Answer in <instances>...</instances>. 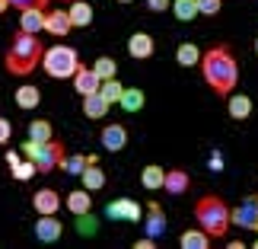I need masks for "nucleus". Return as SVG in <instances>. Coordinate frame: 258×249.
<instances>
[{"instance_id": "nucleus-1", "label": "nucleus", "mask_w": 258, "mask_h": 249, "mask_svg": "<svg viewBox=\"0 0 258 249\" xmlns=\"http://www.w3.org/2000/svg\"><path fill=\"white\" fill-rule=\"evenodd\" d=\"M198 64H201L204 83L217 96H230L236 89V83H239V61H236L230 45H214L207 52H201V61Z\"/></svg>"}, {"instance_id": "nucleus-2", "label": "nucleus", "mask_w": 258, "mask_h": 249, "mask_svg": "<svg viewBox=\"0 0 258 249\" xmlns=\"http://www.w3.org/2000/svg\"><path fill=\"white\" fill-rule=\"evenodd\" d=\"M42 55H45L42 38L19 29V32L13 35V42H10V48H7L4 64H7V71L13 77H29L38 64H42Z\"/></svg>"}, {"instance_id": "nucleus-3", "label": "nucleus", "mask_w": 258, "mask_h": 249, "mask_svg": "<svg viewBox=\"0 0 258 249\" xmlns=\"http://www.w3.org/2000/svg\"><path fill=\"white\" fill-rule=\"evenodd\" d=\"M195 217H198V224H201V230L211 233V240L226 236V230H230V205H226L220 195H201L198 198Z\"/></svg>"}, {"instance_id": "nucleus-4", "label": "nucleus", "mask_w": 258, "mask_h": 249, "mask_svg": "<svg viewBox=\"0 0 258 249\" xmlns=\"http://www.w3.org/2000/svg\"><path fill=\"white\" fill-rule=\"evenodd\" d=\"M80 64H83L80 55H77V48H71V45H51V48H45V55H42L45 74L54 77V80H71Z\"/></svg>"}, {"instance_id": "nucleus-5", "label": "nucleus", "mask_w": 258, "mask_h": 249, "mask_svg": "<svg viewBox=\"0 0 258 249\" xmlns=\"http://www.w3.org/2000/svg\"><path fill=\"white\" fill-rule=\"evenodd\" d=\"M23 157H29V160L35 163L38 173H51V169H61V160L67 157L64 151V144L61 141H45V144H35V141H29L26 137V144H23V151H19Z\"/></svg>"}, {"instance_id": "nucleus-6", "label": "nucleus", "mask_w": 258, "mask_h": 249, "mask_svg": "<svg viewBox=\"0 0 258 249\" xmlns=\"http://www.w3.org/2000/svg\"><path fill=\"white\" fill-rule=\"evenodd\" d=\"M105 217L108 221H141L144 205H137L134 198H115V202L105 205Z\"/></svg>"}, {"instance_id": "nucleus-7", "label": "nucleus", "mask_w": 258, "mask_h": 249, "mask_svg": "<svg viewBox=\"0 0 258 249\" xmlns=\"http://www.w3.org/2000/svg\"><path fill=\"white\" fill-rule=\"evenodd\" d=\"M230 224L258 233V202H255V198H245L239 208H230Z\"/></svg>"}, {"instance_id": "nucleus-8", "label": "nucleus", "mask_w": 258, "mask_h": 249, "mask_svg": "<svg viewBox=\"0 0 258 249\" xmlns=\"http://www.w3.org/2000/svg\"><path fill=\"white\" fill-rule=\"evenodd\" d=\"M144 221H147V236L160 240L166 233V211H163L160 202H147L144 205Z\"/></svg>"}, {"instance_id": "nucleus-9", "label": "nucleus", "mask_w": 258, "mask_h": 249, "mask_svg": "<svg viewBox=\"0 0 258 249\" xmlns=\"http://www.w3.org/2000/svg\"><path fill=\"white\" fill-rule=\"evenodd\" d=\"M99 141H102V151L118 154V151H124V147H127V128H124V125H118V122H112V125H105V128H102Z\"/></svg>"}, {"instance_id": "nucleus-10", "label": "nucleus", "mask_w": 258, "mask_h": 249, "mask_svg": "<svg viewBox=\"0 0 258 249\" xmlns=\"http://www.w3.org/2000/svg\"><path fill=\"white\" fill-rule=\"evenodd\" d=\"M61 233H64V224L57 221V214H38V221H35V236L42 243H57L61 240Z\"/></svg>"}, {"instance_id": "nucleus-11", "label": "nucleus", "mask_w": 258, "mask_h": 249, "mask_svg": "<svg viewBox=\"0 0 258 249\" xmlns=\"http://www.w3.org/2000/svg\"><path fill=\"white\" fill-rule=\"evenodd\" d=\"M153 52H156V42H153L150 32H134L127 38V55L134 61H147V58H153Z\"/></svg>"}, {"instance_id": "nucleus-12", "label": "nucleus", "mask_w": 258, "mask_h": 249, "mask_svg": "<svg viewBox=\"0 0 258 249\" xmlns=\"http://www.w3.org/2000/svg\"><path fill=\"white\" fill-rule=\"evenodd\" d=\"M71 80H74V89L80 96H89V93H96V89L102 86V80L96 77V71H93V67H86V64L77 67V74L71 77Z\"/></svg>"}, {"instance_id": "nucleus-13", "label": "nucleus", "mask_w": 258, "mask_h": 249, "mask_svg": "<svg viewBox=\"0 0 258 249\" xmlns=\"http://www.w3.org/2000/svg\"><path fill=\"white\" fill-rule=\"evenodd\" d=\"M13 103L23 109V112H32V109L42 106V89H38L35 83H23V86H16Z\"/></svg>"}, {"instance_id": "nucleus-14", "label": "nucleus", "mask_w": 258, "mask_h": 249, "mask_svg": "<svg viewBox=\"0 0 258 249\" xmlns=\"http://www.w3.org/2000/svg\"><path fill=\"white\" fill-rule=\"evenodd\" d=\"M19 29L23 32H45V7H29V10H19Z\"/></svg>"}, {"instance_id": "nucleus-15", "label": "nucleus", "mask_w": 258, "mask_h": 249, "mask_svg": "<svg viewBox=\"0 0 258 249\" xmlns=\"http://www.w3.org/2000/svg\"><path fill=\"white\" fill-rule=\"evenodd\" d=\"M71 29H74V26H71V16H67V10H45V32L64 38Z\"/></svg>"}, {"instance_id": "nucleus-16", "label": "nucleus", "mask_w": 258, "mask_h": 249, "mask_svg": "<svg viewBox=\"0 0 258 249\" xmlns=\"http://www.w3.org/2000/svg\"><path fill=\"white\" fill-rule=\"evenodd\" d=\"M32 208L38 214H57L61 211V195H57L54 188H38L32 195Z\"/></svg>"}, {"instance_id": "nucleus-17", "label": "nucleus", "mask_w": 258, "mask_h": 249, "mask_svg": "<svg viewBox=\"0 0 258 249\" xmlns=\"http://www.w3.org/2000/svg\"><path fill=\"white\" fill-rule=\"evenodd\" d=\"M108 109H112V103H108V99L99 93H89V96H83V115L86 118H93V122H99V118H105L108 115Z\"/></svg>"}, {"instance_id": "nucleus-18", "label": "nucleus", "mask_w": 258, "mask_h": 249, "mask_svg": "<svg viewBox=\"0 0 258 249\" xmlns=\"http://www.w3.org/2000/svg\"><path fill=\"white\" fill-rule=\"evenodd\" d=\"M67 16H71V26L74 29H83L96 19L93 13V4H86V0H71V7H67Z\"/></svg>"}, {"instance_id": "nucleus-19", "label": "nucleus", "mask_w": 258, "mask_h": 249, "mask_svg": "<svg viewBox=\"0 0 258 249\" xmlns=\"http://www.w3.org/2000/svg\"><path fill=\"white\" fill-rule=\"evenodd\" d=\"M67 211H71L74 217L89 214L93 211V192H89V188H74V192L67 195Z\"/></svg>"}, {"instance_id": "nucleus-20", "label": "nucleus", "mask_w": 258, "mask_h": 249, "mask_svg": "<svg viewBox=\"0 0 258 249\" xmlns=\"http://www.w3.org/2000/svg\"><path fill=\"white\" fill-rule=\"evenodd\" d=\"M226 112H230V118H236V122H245V118L252 115V99L245 93H230L226 96Z\"/></svg>"}, {"instance_id": "nucleus-21", "label": "nucleus", "mask_w": 258, "mask_h": 249, "mask_svg": "<svg viewBox=\"0 0 258 249\" xmlns=\"http://www.w3.org/2000/svg\"><path fill=\"white\" fill-rule=\"evenodd\" d=\"M188 185H191V176H188L185 169H166L163 188H166L169 195H182V192H188Z\"/></svg>"}, {"instance_id": "nucleus-22", "label": "nucleus", "mask_w": 258, "mask_h": 249, "mask_svg": "<svg viewBox=\"0 0 258 249\" xmlns=\"http://www.w3.org/2000/svg\"><path fill=\"white\" fill-rule=\"evenodd\" d=\"M26 137H29V141H35V144H45V141H51V137H54V128H51L48 118H32L29 128H26Z\"/></svg>"}, {"instance_id": "nucleus-23", "label": "nucleus", "mask_w": 258, "mask_h": 249, "mask_svg": "<svg viewBox=\"0 0 258 249\" xmlns=\"http://www.w3.org/2000/svg\"><path fill=\"white\" fill-rule=\"evenodd\" d=\"M80 182H83V188H89V192H99V188L105 185V169L99 163H86V169L80 173Z\"/></svg>"}, {"instance_id": "nucleus-24", "label": "nucleus", "mask_w": 258, "mask_h": 249, "mask_svg": "<svg viewBox=\"0 0 258 249\" xmlns=\"http://www.w3.org/2000/svg\"><path fill=\"white\" fill-rule=\"evenodd\" d=\"M86 163H99V157L96 154H74V157H64L61 160V169L64 173H71V176H80Z\"/></svg>"}, {"instance_id": "nucleus-25", "label": "nucleus", "mask_w": 258, "mask_h": 249, "mask_svg": "<svg viewBox=\"0 0 258 249\" xmlns=\"http://www.w3.org/2000/svg\"><path fill=\"white\" fill-rule=\"evenodd\" d=\"M178 246H182V249H207V246H211V233H204L201 227L185 230L182 236H178Z\"/></svg>"}, {"instance_id": "nucleus-26", "label": "nucleus", "mask_w": 258, "mask_h": 249, "mask_svg": "<svg viewBox=\"0 0 258 249\" xmlns=\"http://www.w3.org/2000/svg\"><path fill=\"white\" fill-rule=\"evenodd\" d=\"M163 179H166V169H163V166H156V163H150V166H144V169H141V185H144V188H150V192L163 188Z\"/></svg>"}, {"instance_id": "nucleus-27", "label": "nucleus", "mask_w": 258, "mask_h": 249, "mask_svg": "<svg viewBox=\"0 0 258 249\" xmlns=\"http://www.w3.org/2000/svg\"><path fill=\"white\" fill-rule=\"evenodd\" d=\"M175 61L182 67H195L198 61H201V48H198L195 42H182L175 48Z\"/></svg>"}, {"instance_id": "nucleus-28", "label": "nucleus", "mask_w": 258, "mask_h": 249, "mask_svg": "<svg viewBox=\"0 0 258 249\" xmlns=\"http://www.w3.org/2000/svg\"><path fill=\"white\" fill-rule=\"evenodd\" d=\"M144 103H147V96H144V89H124L121 93V99H118V106L124 109V112H141L144 109Z\"/></svg>"}, {"instance_id": "nucleus-29", "label": "nucleus", "mask_w": 258, "mask_h": 249, "mask_svg": "<svg viewBox=\"0 0 258 249\" xmlns=\"http://www.w3.org/2000/svg\"><path fill=\"white\" fill-rule=\"evenodd\" d=\"M172 13L178 23H191L198 16V0H172Z\"/></svg>"}, {"instance_id": "nucleus-30", "label": "nucleus", "mask_w": 258, "mask_h": 249, "mask_svg": "<svg viewBox=\"0 0 258 249\" xmlns=\"http://www.w3.org/2000/svg\"><path fill=\"white\" fill-rule=\"evenodd\" d=\"M93 71H96L99 80H112V77L118 74V61H115V58H108V55H99L96 64H93Z\"/></svg>"}, {"instance_id": "nucleus-31", "label": "nucleus", "mask_w": 258, "mask_h": 249, "mask_svg": "<svg viewBox=\"0 0 258 249\" xmlns=\"http://www.w3.org/2000/svg\"><path fill=\"white\" fill-rule=\"evenodd\" d=\"M99 93H102V96H105V99H108L112 106H118V99H121L124 86H121V83H118L115 77H112V80H102V86H99Z\"/></svg>"}, {"instance_id": "nucleus-32", "label": "nucleus", "mask_w": 258, "mask_h": 249, "mask_svg": "<svg viewBox=\"0 0 258 249\" xmlns=\"http://www.w3.org/2000/svg\"><path fill=\"white\" fill-rule=\"evenodd\" d=\"M10 169H13V179H32V176L38 173V169H35V163L29 160V157H26V160H19L16 166H10Z\"/></svg>"}, {"instance_id": "nucleus-33", "label": "nucleus", "mask_w": 258, "mask_h": 249, "mask_svg": "<svg viewBox=\"0 0 258 249\" xmlns=\"http://www.w3.org/2000/svg\"><path fill=\"white\" fill-rule=\"evenodd\" d=\"M77 233L93 236V233H96V217H93V214H80V217H77Z\"/></svg>"}, {"instance_id": "nucleus-34", "label": "nucleus", "mask_w": 258, "mask_h": 249, "mask_svg": "<svg viewBox=\"0 0 258 249\" xmlns=\"http://www.w3.org/2000/svg\"><path fill=\"white\" fill-rule=\"evenodd\" d=\"M223 10V0H198V13L204 16H217Z\"/></svg>"}, {"instance_id": "nucleus-35", "label": "nucleus", "mask_w": 258, "mask_h": 249, "mask_svg": "<svg viewBox=\"0 0 258 249\" xmlns=\"http://www.w3.org/2000/svg\"><path fill=\"white\" fill-rule=\"evenodd\" d=\"M10 137H13V125H10V118L0 115V144H10Z\"/></svg>"}, {"instance_id": "nucleus-36", "label": "nucleus", "mask_w": 258, "mask_h": 249, "mask_svg": "<svg viewBox=\"0 0 258 249\" xmlns=\"http://www.w3.org/2000/svg\"><path fill=\"white\" fill-rule=\"evenodd\" d=\"M172 7V0H147V10L150 13H163V10H169Z\"/></svg>"}, {"instance_id": "nucleus-37", "label": "nucleus", "mask_w": 258, "mask_h": 249, "mask_svg": "<svg viewBox=\"0 0 258 249\" xmlns=\"http://www.w3.org/2000/svg\"><path fill=\"white\" fill-rule=\"evenodd\" d=\"M48 0H10V7H16V10H29V7H45Z\"/></svg>"}, {"instance_id": "nucleus-38", "label": "nucleus", "mask_w": 258, "mask_h": 249, "mask_svg": "<svg viewBox=\"0 0 258 249\" xmlns=\"http://www.w3.org/2000/svg\"><path fill=\"white\" fill-rule=\"evenodd\" d=\"M153 246H156L153 236H144V240H137V243H134V249H153Z\"/></svg>"}, {"instance_id": "nucleus-39", "label": "nucleus", "mask_w": 258, "mask_h": 249, "mask_svg": "<svg viewBox=\"0 0 258 249\" xmlns=\"http://www.w3.org/2000/svg\"><path fill=\"white\" fill-rule=\"evenodd\" d=\"M19 160H23V154H16V151H10V154H7V163H10V166H16Z\"/></svg>"}, {"instance_id": "nucleus-40", "label": "nucleus", "mask_w": 258, "mask_h": 249, "mask_svg": "<svg viewBox=\"0 0 258 249\" xmlns=\"http://www.w3.org/2000/svg\"><path fill=\"white\" fill-rule=\"evenodd\" d=\"M10 10V0H0V13H7Z\"/></svg>"}, {"instance_id": "nucleus-41", "label": "nucleus", "mask_w": 258, "mask_h": 249, "mask_svg": "<svg viewBox=\"0 0 258 249\" xmlns=\"http://www.w3.org/2000/svg\"><path fill=\"white\" fill-rule=\"evenodd\" d=\"M255 55H258V38H255Z\"/></svg>"}, {"instance_id": "nucleus-42", "label": "nucleus", "mask_w": 258, "mask_h": 249, "mask_svg": "<svg viewBox=\"0 0 258 249\" xmlns=\"http://www.w3.org/2000/svg\"><path fill=\"white\" fill-rule=\"evenodd\" d=\"M118 4H131V0H118Z\"/></svg>"}, {"instance_id": "nucleus-43", "label": "nucleus", "mask_w": 258, "mask_h": 249, "mask_svg": "<svg viewBox=\"0 0 258 249\" xmlns=\"http://www.w3.org/2000/svg\"><path fill=\"white\" fill-rule=\"evenodd\" d=\"M255 249H258V240H255Z\"/></svg>"}, {"instance_id": "nucleus-44", "label": "nucleus", "mask_w": 258, "mask_h": 249, "mask_svg": "<svg viewBox=\"0 0 258 249\" xmlns=\"http://www.w3.org/2000/svg\"><path fill=\"white\" fill-rule=\"evenodd\" d=\"M67 4H71V0H67Z\"/></svg>"}]
</instances>
